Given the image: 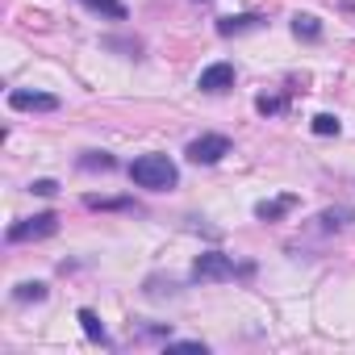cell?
<instances>
[{
  "label": "cell",
  "mask_w": 355,
  "mask_h": 355,
  "mask_svg": "<svg viewBox=\"0 0 355 355\" xmlns=\"http://www.w3.org/2000/svg\"><path fill=\"white\" fill-rule=\"evenodd\" d=\"M255 109H259L263 117H272V113H280V109H284V96H259V101H255Z\"/></svg>",
  "instance_id": "obj_17"
},
{
  "label": "cell",
  "mask_w": 355,
  "mask_h": 355,
  "mask_svg": "<svg viewBox=\"0 0 355 355\" xmlns=\"http://www.w3.org/2000/svg\"><path fill=\"white\" fill-rule=\"evenodd\" d=\"M80 167H84V171H113L117 159H113L109 150H88V155L80 159Z\"/></svg>",
  "instance_id": "obj_12"
},
{
  "label": "cell",
  "mask_w": 355,
  "mask_h": 355,
  "mask_svg": "<svg viewBox=\"0 0 355 355\" xmlns=\"http://www.w3.org/2000/svg\"><path fill=\"white\" fill-rule=\"evenodd\" d=\"M184 155H189L197 167H214V163H222V159L230 155V138H226V134H201V138L189 142Z\"/></svg>",
  "instance_id": "obj_3"
},
{
  "label": "cell",
  "mask_w": 355,
  "mask_h": 355,
  "mask_svg": "<svg viewBox=\"0 0 355 355\" xmlns=\"http://www.w3.org/2000/svg\"><path fill=\"white\" fill-rule=\"evenodd\" d=\"M293 205H297V197H276V201H259V205H255V218H259V222H280V218H284V214H288Z\"/></svg>",
  "instance_id": "obj_8"
},
{
  "label": "cell",
  "mask_w": 355,
  "mask_h": 355,
  "mask_svg": "<svg viewBox=\"0 0 355 355\" xmlns=\"http://www.w3.org/2000/svg\"><path fill=\"white\" fill-rule=\"evenodd\" d=\"M239 272H251V268H234V259L226 251H201L197 263H193V280L197 284H222V280H234Z\"/></svg>",
  "instance_id": "obj_2"
},
{
  "label": "cell",
  "mask_w": 355,
  "mask_h": 355,
  "mask_svg": "<svg viewBox=\"0 0 355 355\" xmlns=\"http://www.w3.org/2000/svg\"><path fill=\"white\" fill-rule=\"evenodd\" d=\"M251 30H263V17H255V13H243V17H218V34H222V38L251 34Z\"/></svg>",
  "instance_id": "obj_7"
},
{
  "label": "cell",
  "mask_w": 355,
  "mask_h": 355,
  "mask_svg": "<svg viewBox=\"0 0 355 355\" xmlns=\"http://www.w3.org/2000/svg\"><path fill=\"white\" fill-rule=\"evenodd\" d=\"M355 218V209H347V205H338V209H326L318 222H322V230H343L347 222Z\"/></svg>",
  "instance_id": "obj_13"
},
{
  "label": "cell",
  "mask_w": 355,
  "mask_h": 355,
  "mask_svg": "<svg viewBox=\"0 0 355 355\" xmlns=\"http://www.w3.org/2000/svg\"><path fill=\"white\" fill-rule=\"evenodd\" d=\"M293 34L305 38V42H318V38H322V21H318L313 13H297V17H293Z\"/></svg>",
  "instance_id": "obj_11"
},
{
  "label": "cell",
  "mask_w": 355,
  "mask_h": 355,
  "mask_svg": "<svg viewBox=\"0 0 355 355\" xmlns=\"http://www.w3.org/2000/svg\"><path fill=\"white\" fill-rule=\"evenodd\" d=\"M9 105H13L17 113H55V109H59V96H51V92H30V88H13V92H9Z\"/></svg>",
  "instance_id": "obj_5"
},
{
  "label": "cell",
  "mask_w": 355,
  "mask_h": 355,
  "mask_svg": "<svg viewBox=\"0 0 355 355\" xmlns=\"http://www.w3.org/2000/svg\"><path fill=\"white\" fill-rule=\"evenodd\" d=\"M101 46H105V51H130L134 59H138V51H142V42H138V38H105Z\"/></svg>",
  "instance_id": "obj_16"
},
{
  "label": "cell",
  "mask_w": 355,
  "mask_h": 355,
  "mask_svg": "<svg viewBox=\"0 0 355 355\" xmlns=\"http://www.w3.org/2000/svg\"><path fill=\"white\" fill-rule=\"evenodd\" d=\"M84 9H92V13H101V17H109V21H125L130 17V9L121 5V0H80Z\"/></svg>",
  "instance_id": "obj_10"
},
{
  "label": "cell",
  "mask_w": 355,
  "mask_h": 355,
  "mask_svg": "<svg viewBox=\"0 0 355 355\" xmlns=\"http://www.w3.org/2000/svg\"><path fill=\"white\" fill-rule=\"evenodd\" d=\"M13 301H46V284L42 280H26V284H17V293H13Z\"/></svg>",
  "instance_id": "obj_14"
},
{
  "label": "cell",
  "mask_w": 355,
  "mask_h": 355,
  "mask_svg": "<svg viewBox=\"0 0 355 355\" xmlns=\"http://www.w3.org/2000/svg\"><path fill=\"white\" fill-rule=\"evenodd\" d=\"M338 130H343V125H338L334 113H318V117H313V134H318V138H330V134H338Z\"/></svg>",
  "instance_id": "obj_15"
},
{
  "label": "cell",
  "mask_w": 355,
  "mask_h": 355,
  "mask_svg": "<svg viewBox=\"0 0 355 355\" xmlns=\"http://www.w3.org/2000/svg\"><path fill=\"white\" fill-rule=\"evenodd\" d=\"M30 193H38V197H55V193H59V184H55V180H34V184H30Z\"/></svg>",
  "instance_id": "obj_19"
},
{
  "label": "cell",
  "mask_w": 355,
  "mask_h": 355,
  "mask_svg": "<svg viewBox=\"0 0 355 355\" xmlns=\"http://www.w3.org/2000/svg\"><path fill=\"white\" fill-rule=\"evenodd\" d=\"M197 88L201 92H226V88H234V63H209L197 76Z\"/></svg>",
  "instance_id": "obj_6"
},
{
  "label": "cell",
  "mask_w": 355,
  "mask_h": 355,
  "mask_svg": "<svg viewBox=\"0 0 355 355\" xmlns=\"http://www.w3.org/2000/svg\"><path fill=\"white\" fill-rule=\"evenodd\" d=\"M80 326H84V334L92 338V343H101V347H113V338H109V330H105V322L92 313V309H80Z\"/></svg>",
  "instance_id": "obj_9"
},
{
  "label": "cell",
  "mask_w": 355,
  "mask_h": 355,
  "mask_svg": "<svg viewBox=\"0 0 355 355\" xmlns=\"http://www.w3.org/2000/svg\"><path fill=\"white\" fill-rule=\"evenodd\" d=\"M59 230V218L55 214H38V218H26V222H13L9 226V243H38V239H51Z\"/></svg>",
  "instance_id": "obj_4"
},
{
  "label": "cell",
  "mask_w": 355,
  "mask_h": 355,
  "mask_svg": "<svg viewBox=\"0 0 355 355\" xmlns=\"http://www.w3.org/2000/svg\"><path fill=\"white\" fill-rule=\"evenodd\" d=\"M130 180H134L138 189L167 193V189H175V184H180V167H175L167 155L150 150V155H138V159L130 163Z\"/></svg>",
  "instance_id": "obj_1"
},
{
  "label": "cell",
  "mask_w": 355,
  "mask_h": 355,
  "mask_svg": "<svg viewBox=\"0 0 355 355\" xmlns=\"http://www.w3.org/2000/svg\"><path fill=\"white\" fill-rule=\"evenodd\" d=\"M167 347H171V351H201V355H205V343H201V338H167Z\"/></svg>",
  "instance_id": "obj_18"
}]
</instances>
